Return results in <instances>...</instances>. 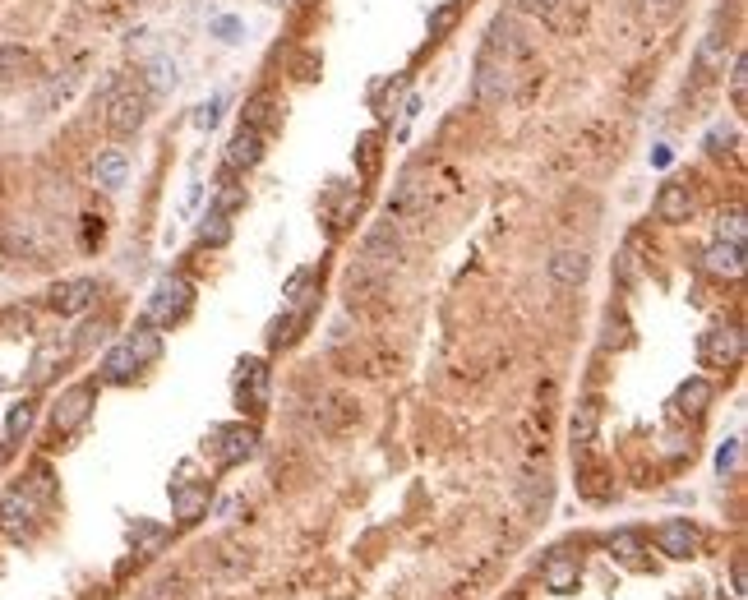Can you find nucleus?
I'll return each mask as SVG.
<instances>
[{
  "label": "nucleus",
  "instance_id": "obj_35",
  "mask_svg": "<svg viewBox=\"0 0 748 600\" xmlns=\"http://www.w3.org/2000/svg\"><path fill=\"white\" fill-rule=\"evenodd\" d=\"M739 457H744V444H739V439H725V444L716 448V476H735Z\"/></svg>",
  "mask_w": 748,
  "mask_h": 600
},
{
  "label": "nucleus",
  "instance_id": "obj_15",
  "mask_svg": "<svg viewBox=\"0 0 748 600\" xmlns=\"http://www.w3.org/2000/svg\"><path fill=\"white\" fill-rule=\"evenodd\" d=\"M541 582H545V591H555V596H568V591H578V582H582L578 559H573V554H564V550H555V554H550V559L541 564Z\"/></svg>",
  "mask_w": 748,
  "mask_h": 600
},
{
  "label": "nucleus",
  "instance_id": "obj_32",
  "mask_svg": "<svg viewBox=\"0 0 748 600\" xmlns=\"http://www.w3.org/2000/svg\"><path fill=\"white\" fill-rule=\"evenodd\" d=\"M518 10L541 19V24H559L564 19V0H518Z\"/></svg>",
  "mask_w": 748,
  "mask_h": 600
},
{
  "label": "nucleus",
  "instance_id": "obj_7",
  "mask_svg": "<svg viewBox=\"0 0 748 600\" xmlns=\"http://www.w3.org/2000/svg\"><path fill=\"white\" fill-rule=\"evenodd\" d=\"M698 356L707 370H735L744 360V333L739 328H707L698 342Z\"/></svg>",
  "mask_w": 748,
  "mask_h": 600
},
{
  "label": "nucleus",
  "instance_id": "obj_25",
  "mask_svg": "<svg viewBox=\"0 0 748 600\" xmlns=\"http://www.w3.org/2000/svg\"><path fill=\"white\" fill-rule=\"evenodd\" d=\"M125 347L134 351V360H139V365H153V360L162 356V337H157L153 328L144 324V328H134V333L125 337Z\"/></svg>",
  "mask_w": 748,
  "mask_h": 600
},
{
  "label": "nucleus",
  "instance_id": "obj_38",
  "mask_svg": "<svg viewBox=\"0 0 748 600\" xmlns=\"http://www.w3.org/2000/svg\"><path fill=\"white\" fill-rule=\"evenodd\" d=\"M453 19H458V5H439V10L430 14V37H444L448 28H453Z\"/></svg>",
  "mask_w": 748,
  "mask_h": 600
},
{
  "label": "nucleus",
  "instance_id": "obj_20",
  "mask_svg": "<svg viewBox=\"0 0 748 600\" xmlns=\"http://www.w3.org/2000/svg\"><path fill=\"white\" fill-rule=\"evenodd\" d=\"M725 33H707L702 37V47H698V65H693V70H698V79L702 84H707V79H716V74H725Z\"/></svg>",
  "mask_w": 748,
  "mask_h": 600
},
{
  "label": "nucleus",
  "instance_id": "obj_28",
  "mask_svg": "<svg viewBox=\"0 0 748 600\" xmlns=\"http://www.w3.org/2000/svg\"><path fill=\"white\" fill-rule=\"evenodd\" d=\"M199 240H204V245H227V240H231V222H227V213L208 208V217L199 222Z\"/></svg>",
  "mask_w": 748,
  "mask_h": 600
},
{
  "label": "nucleus",
  "instance_id": "obj_41",
  "mask_svg": "<svg viewBox=\"0 0 748 600\" xmlns=\"http://www.w3.org/2000/svg\"><path fill=\"white\" fill-rule=\"evenodd\" d=\"M679 5H684V0H647V14H652V19H675L679 14Z\"/></svg>",
  "mask_w": 748,
  "mask_h": 600
},
{
  "label": "nucleus",
  "instance_id": "obj_11",
  "mask_svg": "<svg viewBox=\"0 0 748 600\" xmlns=\"http://www.w3.org/2000/svg\"><path fill=\"white\" fill-rule=\"evenodd\" d=\"M698 540L702 536L688 517H670V522L656 527V545H661L665 559H693V554H698Z\"/></svg>",
  "mask_w": 748,
  "mask_h": 600
},
{
  "label": "nucleus",
  "instance_id": "obj_21",
  "mask_svg": "<svg viewBox=\"0 0 748 600\" xmlns=\"http://www.w3.org/2000/svg\"><path fill=\"white\" fill-rule=\"evenodd\" d=\"M139 370H144V365H139V360H134V351L121 342V347H111L107 360H102V384H130Z\"/></svg>",
  "mask_w": 748,
  "mask_h": 600
},
{
  "label": "nucleus",
  "instance_id": "obj_23",
  "mask_svg": "<svg viewBox=\"0 0 748 600\" xmlns=\"http://www.w3.org/2000/svg\"><path fill=\"white\" fill-rule=\"evenodd\" d=\"M712 384L707 379H688V384H679V393H675V411L679 416H702V411L712 407Z\"/></svg>",
  "mask_w": 748,
  "mask_h": 600
},
{
  "label": "nucleus",
  "instance_id": "obj_33",
  "mask_svg": "<svg viewBox=\"0 0 748 600\" xmlns=\"http://www.w3.org/2000/svg\"><path fill=\"white\" fill-rule=\"evenodd\" d=\"M130 540H134V550H139V554H153V550H162L167 531H162V527H148V522H134V527H130Z\"/></svg>",
  "mask_w": 748,
  "mask_h": 600
},
{
  "label": "nucleus",
  "instance_id": "obj_45",
  "mask_svg": "<svg viewBox=\"0 0 748 600\" xmlns=\"http://www.w3.org/2000/svg\"><path fill=\"white\" fill-rule=\"evenodd\" d=\"M730 582H735V600L748 596V573H744V559H735V568H730Z\"/></svg>",
  "mask_w": 748,
  "mask_h": 600
},
{
  "label": "nucleus",
  "instance_id": "obj_5",
  "mask_svg": "<svg viewBox=\"0 0 748 600\" xmlns=\"http://www.w3.org/2000/svg\"><path fill=\"white\" fill-rule=\"evenodd\" d=\"M425 204H430V185H425V171L411 167L398 176L393 194H388V217L393 222H411V217H421Z\"/></svg>",
  "mask_w": 748,
  "mask_h": 600
},
{
  "label": "nucleus",
  "instance_id": "obj_44",
  "mask_svg": "<svg viewBox=\"0 0 748 600\" xmlns=\"http://www.w3.org/2000/svg\"><path fill=\"white\" fill-rule=\"evenodd\" d=\"M213 33H222V42H241V19H218Z\"/></svg>",
  "mask_w": 748,
  "mask_h": 600
},
{
  "label": "nucleus",
  "instance_id": "obj_24",
  "mask_svg": "<svg viewBox=\"0 0 748 600\" xmlns=\"http://www.w3.org/2000/svg\"><path fill=\"white\" fill-rule=\"evenodd\" d=\"M33 70H37V60L28 47H10V42L0 47V79H24Z\"/></svg>",
  "mask_w": 748,
  "mask_h": 600
},
{
  "label": "nucleus",
  "instance_id": "obj_29",
  "mask_svg": "<svg viewBox=\"0 0 748 600\" xmlns=\"http://www.w3.org/2000/svg\"><path fill=\"white\" fill-rule=\"evenodd\" d=\"M744 236H748V222H744L739 208H730V213L716 217V240H725V245H744Z\"/></svg>",
  "mask_w": 748,
  "mask_h": 600
},
{
  "label": "nucleus",
  "instance_id": "obj_27",
  "mask_svg": "<svg viewBox=\"0 0 748 600\" xmlns=\"http://www.w3.org/2000/svg\"><path fill=\"white\" fill-rule=\"evenodd\" d=\"M522 499H527V508L531 513H541L545 504H550V476H536V471H527V476H522Z\"/></svg>",
  "mask_w": 748,
  "mask_h": 600
},
{
  "label": "nucleus",
  "instance_id": "obj_18",
  "mask_svg": "<svg viewBox=\"0 0 748 600\" xmlns=\"http://www.w3.org/2000/svg\"><path fill=\"white\" fill-rule=\"evenodd\" d=\"M601 397H582L578 411H573V425H568V434H573V444L578 448H592L596 434H601Z\"/></svg>",
  "mask_w": 748,
  "mask_h": 600
},
{
  "label": "nucleus",
  "instance_id": "obj_42",
  "mask_svg": "<svg viewBox=\"0 0 748 600\" xmlns=\"http://www.w3.org/2000/svg\"><path fill=\"white\" fill-rule=\"evenodd\" d=\"M610 550H619L624 559H633V554H638V536H633V531H619V536H610Z\"/></svg>",
  "mask_w": 748,
  "mask_h": 600
},
{
  "label": "nucleus",
  "instance_id": "obj_40",
  "mask_svg": "<svg viewBox=\"0 0 748 600\" xmlns=\"http://www.w3.org/2000/svg\"><path fill=\"white\" fill-rule=\"evenodd\" d=\"M153 88L157 93L176 88V65H171V60H153Z\"/></svg>",
  "mask_w": 748,
  "mask_h": 600
},
{
  "label": "nucleus",
  "instance_id": "obj_3",
  "mask_svg": "<svg viewBox=\"0 0 748 600\" xmlns=\"http://www.w3.org/2000/svg\"><path fill=\"white\" fill-rule=\"evenodd\" d=\"M190 305H194V287L185 282V277H162L153 287V296H148V324H162V328H171V324H181L185 314H190Z\"/></svg>",
  "mask_w": 748,
  "mask_h": 600
},
{
  "label": "nucleus",
  "instance_id": "obj_2",
  "mask_svg": "<svg viewBox=\"0 0 748 600\" xmlns=\"http://www.w3.org/2000/svg\"><path fill=\"white\" fill-rule=\"evenodd\" d=\"M97 111H102L107 130L116 139H130V134L144 130V120H148V88L139 79H111L97 93Z\"/></svg>",
  "mask_w": 748,
  "mask_h": 600
},
{
  "label": "nucleus",
  "instance_id": "obj_19",
  "mask_svg": "<svg viewBox=\"0 0 748 600\" xmlns=\"http://www.w3.org/2000/svg\"><path fill=\"white\" fill-rule=\"evenodd\" d=\"M702 264H707V273H716V277H744V245H725V240H716L712 250L702 254Z\"/></svg>",
  "mask_w": 748,
  "mask_h": 600
},
{
  "label": "nucleus",
  "instance_id": "obj_34",
  "mask_svg": "<svg viewBox=\"0 0 748 600\" xmlns=\"http://www.w3.org/2000/svg\"><path fill=\"white\" fill-rule=\"evenodd\" d=\"M730 97H735V111L748 107V56H735V70H730Z\"/></svg>",
  "mask_w": 748,
  "mask_h": 600
},
{
  "label": "nucleus",
  "instance_id": "obj_39",
  "mask_svg": "<svg viewBox=\"0 0 748 600\" xmlns=\"http://www.w3.org/2000/svg\"><path fill=\"white\" fill-rule=\"evenodd\" d=\"M218 116H222V97H208L204 107L194 111V125H199V130H213V125H218Z\"/></svg>",
  "mask_w": 748,
  "mask_h": 600
},
{
  "label": "nucleus",
  "instance_id": "obj_10",
  "mask_svg": "<svg viewBox=\"0 0 748 600\" xmlns=\"http://www.w3.org/2000/svg\"><path fill=\"white\" fill-rule=\"evenodd\" d=\"M33 517H37V490H28V485H14L0 499V527L10 531V536H24L33 527Z\"/></svg>",
  "mask_w": 748,
  "mask_h": 600
},
{
  "label": "nucleus",
  "instance_id": "obj_36",
  "mask_svg": "<svg viewBox=\"0 0 748 600\" xmlns=\"http://www.w3.org/2000/svg\"><path fill=\"white\" fill-rule=\"evenodd\" d=\"M213 208L218 213H236V208H245V185H236V180H222V190H218V199H213Z\"/></svg>",
  "mask_w": 748,
  "mask_h": 600
},
{
  "label": "nucleus",
  "instance_id": "obj_9",
  "mask_svg": "<svg viewBox=\"0 0 748 600\" xmlns=\"http://www.w3.org/2000/svg\"><path fill=\"white\" fill-rule=\"evenodd\" d=\"M236 402L245 411H264L268 407V365L259 356H245L236 365Z\"/></svg>",
  "mask_w": 748,
  "mask_h": 600
},
{
  "label": "nucleus",
  "instance_id": "obj_37",
  "mask_svg": "<svg viewBox=\"0 0 748 600\" xmlns=\"http://www.w3.org/2000/svg\"><path fill=\"white\" fill-rule=\"evenodd\" d=\"M361 171L365 176H379V134H365L361 139Z\"/></svg>",
  "mask_w": 748,
  "mask_h": 600
},
{
  "label": "nucleus",
  "instance_id": "obj_46",
  "mask_svg": "<svg viewBox=\"0 0 748 600\" xmlns=\"http://www.w3.org/2000/svg\"><path fill=\"white\" fill-rule=\"evenodd\" d=\"M707 144H712V153H725V144H735V134H725V130H712V139H707Z\"/></svg>",
  "mask_w": 748,
  "mask_h": 600
},
{
  "label": "nucleus",
  "instance_id": "obj_31",
  "mask_svg": "<svg viewBox=\"0 0 748 600\" xmlns=\"http://www.w3.org/2000/svg\"><path fill=\"white\" fill-rule=\"evenodd\" d=\"M273 107H278V102H273V93H259V97H250V107H245V125H250V130H259V134H264V125H268V120H278V116H273Z\"/></svg>",
  "mask_w": 748,
  "mask_h": 600
},
{
  "label": "nucleus",
  "instance_id": "obj_12",
  "mask_svg": "<svg viewBox=\"0 0 748 600\" xmlns=\"http://www.w3.org/2000/svg\"><path fill=\"white\" fill-rule=\"evenodd\" d=\"M93 300H97V282H93V277H70V282H56V287L47 291V305L56 314H84Z\"/></svg>",
  "mask_w": 748,
  "mask_h": 600
},
{
  "label": "nucleus",
  "instance_id": "obj_17",
  "mask_svg": "<svg viewBox=\"0 0 748 600\" xmlns=\"http://www.w3.org/2000/svg\"><path fill=\"white\" fill-rule=\"evenodd\" d=\"M264 162V134L250 130V125H241V130L231 134V144H227V167L231 171H250Z\"/></svg>",
  "mask_w": 748,
  "mask_h": 600
},
{
  "label": "nucleus",
  "instance_id": "obj_30",
  "mask_svg": "<svg viewBox=\"0 0 748 600\" xmlns=\"http://www.w3.org/2000/svg\"><path fill=\"white\" fill-rule=\"evenodd\" d=\"M28 430H33V402H14L10 416H5V439H10V444H19Z\"/></svg>",
  "mask_w": 748,
  "mask_h": 600
},
{
  "label": "nucleus",
  "instance_id": "obj_14",
  "mask_svg": "<svg viewBox=\"0 0 748 600\" xmlns=\"http://www.w3.org/2000/svg\"><path fill=\"white\" fill-rule=\"evenodd\" d=\"M587 273H592V254L587 250H555L550 254V282L555 287H582L587 282Z\"/></svg>",
  "mask_w": 748,
  "mask_h": 600
},
{
  "label": "nucleus",
  "instance_id": "obj_13",
  "mask_svg": "<svg viewBox=\"0 0 748 600\" xmlns=\"http://www.w3.org/2000/svg\"><path fill=\"white\" fill-rule=\"evenodd\" d=\"M208 485L204 480H181V485H171V508H176V522L181 527H190V522H199V517L208 513Z\"/></svg>",
  "mask_w": 748,
  "mask_h": 600
},
{
  "label": "nucleus",
  "instance_id": "obj_1",
  "mask_svg": "<svg viewBox=\"0 0 748 600\" xmlns=\"http://www.w3.org/2000/svg\"><path fill=\"white\" fill-rule=\"evenodd\" d=\"M531 51L536 47H531L527 28L518 24V14H499L476 51V74H471V93L481 107H504L513 97L522 70L531 65Z\"/></svg>",
  "mask_w": 748,
  "mask_h": 600
},
{
  "label": "nucleus",
  "instance_id": "obj_26",
  "mask_svg": "<svg viewBox=\"0 0 748 600\" xmlns=\"http://www.w3.org/2000/svg\"><path fill=\"white\" fill-rule=\"evenodd\" d=\"M61 356H65L61 342H51V347L37 351V356H33V370H28V384H47L51 374H56V365H61Z\"/></svg>",
  "mask_w": 748,
  "mask_h": 600
},
{
  "label": "nucleus",
  "instance_id": "obj_43",
  "mask_svg": "<svg viewBox=\"0 0 748 600\" xmlns=\"http://www.w3.org/2000/svg\"><path fill=\"white\" fill-rule=\"evenodd\" d=\"M102 337H107V328H102V324H84V328H79V337H74V347H93V342H102Z\"/></svg>",
  "mask_w": 748,
  "mask_h": 600
},
{
  "label": "nucleus",
  "instance_id": "obj_22",
  "mask_svg": "<svg viewBox=\"0 0 748 600\" xmlns=\"http://www.w3.org/2000/svg\"><path fill=\"white\" fill-rule=\"evenodd\" d=\"M97 185L102 190H121L125 176H130V157L121 153V148H107V153H97Z\"/></svg>",
  "mask_w": 748,
  "mask_h": 600
},
{
  "label": "nucleus",
  "instance_id": "obj_4",
  "mask_svg": "<svg viewBox=\"0 0 748 600\" xmlns=\"http://www.w3.org/2000/svg\"><path fill=\"white\" fill-rule=\"evenodd\" d=\"M204 444L218 467H241L245 457H254V448H259V430H254V425H241V420H236V425H213Z\"/></svg>",
  "mask_w": 748,
  "mask_h": 600
},
{
  "label": "nucleus",
  "instance_id": "obj_8",
  "mask_svg": "<svg viewBox=\"0 0 748 600\" xmlns=\"http://www.w3.org/2000/svg\"><path fill=\"white\" fill-rule=\"evenodd\" d=\"M97 402V384H74L61 393V402H56V411H51V434H74L79 425L88 420V411H93Z\"/></svg>",
  "mask_w": 748,
  "mask_h": 600
},
{
  "label": "nucleus",
  "instance_id": "obj_6",
  "mask_svg": "<svg viewBox=\"0 0 748 600\" xmlns=\"http://www.w3.org/2000/svg\"><path fill=\"white\" fill-rule=\"evenodd\" d=\"M402 259V227L388 217V222H379V227H370V236L361 240V259L356 264L365 268H379V273H388V268Z\"/></svg>",
  "mask_w": 748,
  "mask_h": 600
},
{
  "label": "nucleus",
  "instance_id": "obj_16",
  "mask_svg": "<svg viewBox=\"0 0 748 600\" xmlns=\"http://www.w3.org/2000/svg\"><path fill=\"white\" fill-rule=\"evenodd\" d=\"M693 217V194H688L684 180H665L661 194H656V222H670V227H679V222H688Z\"/></svg>",
  "mask_w": 748,
  "mask_h": 600
}]
</instances>
